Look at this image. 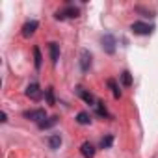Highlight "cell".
<instances>
[{"label":"cell","mask_w":158,"mask_h":158,"mask_svg":"<svg viewBox=\"0 0 158 158\" xmlns=\"http://www.w3.org/2000/svg\"><path fill=\"white\" fill-rule=\"evenodd\" d=\"M78 8H74V6H67L65 10H60V11H56V19L58 21H63V19H76L78 17Z\"/></svg>","instance_id":"6da1fadb"},{"label":"cell","mask_w":158,"mask_h":158,"mask_svg":"<svg viewBox=\"0 0 158 158\" xmlns=\"http://www.w3.org/2000/svg\"><path fill=\"white\" fill-rule=\"evenodd\" d=\"M130 30H132L136 35H151L152 30H154V26H152V24H147V23H134V24L130 26Z\"/></svg>","instance_id":"7a4b0ae2"},{"label":"cell","mask_w":158,"mask_h":158,"mask_svg":"<svg viewBox=\"0 0 158 158\" xmlns=\"http://www.w3.org/2000/svg\"><path fill=\"white\" fill-rule=\"evenodd\" d=\"M23 115H24L26 119H30V121H35L37 125L47 119V114H45V110H41V108H39V110H28V112H24Z\"/></svg>","instance_id":"3957f363"},{"label":"cell","mask_w":158,"mask_h":158,"mask_svg":"<svg viewBox=\"0 0 158 158\" xmlns=\"http://www.w3.org/2000/svg\"><path fill=\"white\" fill-rule=\"evenodd\" d=\"M101 43H102V48H104V52H106V54H114V52H115V37H114L112 34L102 35Z\"/></svg>","instance_id":"277c9868"},{"label":"cell","mask_w":158,"mask_h":158,"mask_svg":"<svg viewBox=\"0 0 158 158\" xmlns=\"http://www.w3.org/2000/svg\"><path fill=\"white\" fill-rule=\"evenodd\" d=\"M26 97H30L32 101H39V99L43 97V91L39 89V86H37L35 82H32V84L26 88Z\"/></svg>","instance_id":"5b68a950"},{"label":"cell","mask_w":158,"mask_h":158,"mask_svg":"<svg viewBox=\"0 0 158 158\" xmlns=\"http://www.w3.org/2000/svg\"><path fill=\"white\" fill-rule=\"evenodd\" d=\"M76 95L80 97L84 102H88V104H91V106H95L97 104V101H95V97L88 91V89H84V88H76Z\"/></svg>","instance_id":"8992f818"},{"label":"cell","mask_w":158,"mask_h":158,"mask_svg":"<svg viewBox=\"0 0 158 158\" xmlns=\"http://www.w3.org/2000/svg\"><path fill=\"white\" fill-rule=\"evenodd\" d=\"M89 67H91V54H89L88 50H82V52H80V69H82L84 73H88Z\"/></svg>","instance_id":"52a82bcc"},{"label":"cell","mask_w":158,"mask_h":158,"mask_svg":"<svg viewBox=\"0 0 158 158\" xmlns=\"http://www.w3.org/2000/svg\"><path fill=\"white\" fill-rule=\"evenodd\" d=\"M37 26H39V24H37V21H28V23L23 26V35H24V37L34 35V32L37 30Z\"/></svg>","instance_id":"ba28073f"},{"label":"cell","mask_w":158,"mask_h":158,"mask_svg":"<svg viewBox=\"0 0 158 158\" xmlns=\"http://www.w3.org/2000/svg\"><path fill=\"white\" fill-rule=\"evenodd\" d=\"M48 50H50V60H52V63L56 65L58 60H60V45H58V43H50V45H48Z\"/></svg>","instance_id":"9c48e42d"},{"label":"cell","mask_w":158,"mask_h":158,"mask_svg":"<svg viewBox=\"0 0 158 158\" xmlns=\"http://www.w3.org/2000/svg\"><path fill=\"white\" fill-rule=\"evenodd\" d=\"M80 152H82V156H86V158H93V156H95V147L86 141V143H82Z\"/></svg>","instance_id":"30bf717a"},{"label":"cell","mask_w":158,"mask_h":158,"mask_svg":"<svg viewBox=\"0 0 158 158\" xmlns=\"http://www.w3.org/2000/svg\"><path fill=\"white\" fill-rule=\"evenodd\" d=\"M47 143H48L50 149H60V145H61V136H60V134H50L48 139H47Z\"/></svg>","instance_id":"8fae6325"},{"label":"cell","mask_w":158,"mask_h":158,"mask_svg":"<svg viewBox=\"0 0 158 158\" xmlns=\"http://www.w3.org/2000/svg\"><path fill=\"white\" fill-rule=\"evenodd\" d=\"M76 121H78V125H89L91 123V115L88 112H80L76 115Z\"/></svg>","instance_id":"7c38bea8"},{"label":"cell","mask_w":158,"mask_h":158,"mask_svg":"<svg viewBox=\"0 0 158 158\" xmlns=\"http://www.w3.org/2000/svg\"><path fill=\"white\" fill-rule=\"evenodd\" d=\"M121 82H123V86H132V74L128 73V71H123L121 73Z\"/></svg>","instance_id":"4fadbf2b"},{"label":"cell","mask_w":158,"mask_h":158,"mask_svg":"<svg viewBox=\"0 0 158 158\" xmlns=\"http://www.w3.org/2000/svg\"><path fill=\"white\" fill-rule=\"evenodd\" d=\"M95 108H97V114H99V115H102V117H110V114H108V110H106V106H104V102H101V101H97V104H95Z\"/></svg>","instance_id":"5bb4252c"},{"label":"cell","mask_w":158,"mask_h":158,"mask_svg":"<svg viewBox=\"0 0 158 158\" xmlns=\"http://www.w3.org/2000/svg\"><path fill=\"white\" fill-rule=\"evenodd\" d=\"M58 123V117H50V119H45L43 123H39V128L41 130H45V128H50V127H54Z\"/></svg>","instance_id":"9a60e30c"},{"label":"cell","mask_w":158,"mask_h":158,"mask_svg":"<svg viewBox=\"0 0 158 158\" xmlns=\"http://www.w3.org/2000/svg\"><path fill=\"white\" fill-rule=\"evenodd\" d=\"M108 88L112 89V93H114V97H115V99H119V97H121V91H119V88H117L115 80H108Z\"/></svg>","instance_id":"2e32d148"},{"label":"cell","mask_w":158,"mask_h":158,"mask_svg":"<svg viewBox=\"0 0 158 158\" xmlns=\"http://www.w3.org/2000/svg\"><path fill=\"white\" fill-rule=\"evenodd\" d=\"M34 58H35V69H41V50L39 47H34Z\"/></svg>","instance_id":"e0dca14e"},{"label":"cell","mask_w":158,"mask_h":158,"mask_svg":"<svg viewBox=\"0 0 158 158\" xmlns=\"http://www.w3.org/2000/svg\"><path fill=\"white\" fill-rule=\"evenodd\" d=\"M112 141H114V138H112V136H106V138H102L101 147H102V149H108V147L112 145Z\"/></svg>","instance_id":"ac0fdd59"},{"label":"cell","mask_w":158,"mask_h":158,"mask_svg":"<svg viewBox=\"0 0 158 158\" xmlns=\"http://www.w3.org/2000/svg\"><path fill=\"white\" fill-rule=\"evenodd\" d=\"M47 101H48V104H54V95H52V88H48V89H47Z\"/></svg>","instance_id":"d6986e66"},{"label":"cell","mask_w":158,"mask_h":158,"mask_svg":"<svg viewBox=\"0 0 158 158\" xmlns=\"http://www.w3.org/2000/svg\"><path fill=\"white\" fill-rule=\"evenodd\" d=\"M0 121H2V123H6V121H8V115H6L4 112H2V114H0Z\"/></svg>","instance_id":"ffe728a7"}]
</instances>
